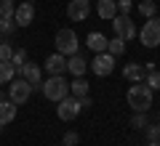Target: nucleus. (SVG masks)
Segmentation results:
<instances>
[{"label": "nucleus", "mask_w": 160, "mask_h": 146, "mask_svg": "<svg viewBox=\"0 0 160 146\" xmlns=\"http://www.w3.org/2000/svg\"><path fill=\"white\" fill-rule=\"evenodd\" d=\"M59 146H62V144H59Z\"/></svg>", "instance_id": "c9c22d12"}, {"label": "nucleus", "mask_w": 160, "mask_h": 146, "mask_svg": "<svg viewBox=\"0 0 160 146\" xmlns=\"http://www.w3.org/2000/svg\"><path fill=\"white\" fill-rule=\"evenodd\" d=\"M16 11V3H6V0H0V16H13Z\"/></svg>", "instance_id": "c85d7f7f"}, {"label": "nucleus", "mask_w": 160, "mask_h": 146, "mask_svg": "<svg viewBox=\"0 0 160 146\" xmlns=\"http://www.w3.org/2000/svg\"><path fill=\"white\" fill-rule=\"evenodd\" d=\"M11 64H13V69H22L24 64H27V51H24V48H16V51H13V56H11Z\"/></svg>", "instance_id": "b1692460"}, {"label": "nucleus", "mask_w": 160, "mask_h": 146, "mask_svg": "<svg viewBox=\"0 0 160 146\" xmlns=\"http://www.w3.org/2000/svg\"><path fill=\"white\" fill-rule=\"evenodd\" d=\"M147 146H160V144H152V141H149V144H147Z\"/></svg>", "instance_id": "473e14b6"}, {"label": "nucleus", "mask_w": 160, "mask_h": 146, "mask_svg": "<svg viewBox=\"0 0 160 146\" xmlns=\"http://www.w3.org/2000/svg\"><path fill=\"white\" fill-rule=\"evenodd\" d=\"M16 77V69H13L11 61H0V85H8Z\"/></svg>", "instance_id": "6ab92c4d"}, {"label": "nucleus", "mask_w": 160, "mask_h": 146, "mask_svg": "<svg viewBox=\"0 0 160 146\" xmlns=\"http://www.w3.org/2000/svg\"><path fill=\"white\" fill-rule=\"evenodd\" d=\"M139 13H142L144 19L158 16V3H155V0H142V3H139Z\"/></svg>", "instance_id": "aec40b11"}, {"label": "nucleus", "mask_w": 160, "mask_h": 146, "mask_svg": "<svg viewBox=\"0 0 160 146\" xmlns=\"http://www.w3.org/2000/svg\"><path fill=\"white\" fill-rule=\"evenodd\" d=\"M96 13H99V19H104V21H112V19L118 16V3H115V0H99L96 3Z\"/></svg>", "instance_id": "2eb2a0df"}, {"label": "nucleus", "mask_w": 160, "mask_h": 146, "mask_svg": "<svg viewBox=\"0 0 160 146\" xmlns=\"http://www.w3.org/2000/svg\"><path fill=\"white\" fill-rule=\"evenodd\" d=\"M67 16H69V21H86L91 16V3L88 0H69Z\"/></svg>", "instance_id": "9d476101"}, {"label": "nucleus", "mask_w": 160, "mask_h": 146, "mask_svg": "<svg viewBox=\"0 0 160 146\" xmlns=\"http://www.w3.org/2000/svg\"><path fill=\"white\" fill-rule=\"evenodd\" d=\"M80 106H83V109L91 106V96H80Z\"/></svg>", "instance_id": "7c9ffc66"}, {"label": "nucleus", "mask_w": 160, "mask_h": 146, "mask_svg": "<svg viewBox=\"0 0 160 146\" xmlns=\"http://www.w3.org/2000/svg\"><path fill=\"white\" fill-rule=\"evenodd\" d=\"M80 112H83V106H80V98H75V96H64L62 101H59V106H56L59 120H64V122L75 120Z\"/></svg>", "instance_id": "0eeeda50"}, {"label": "nucleus", "mask_w": 160, "mask_h": 146, "mask_svg": "<svg viewBox=\"0 0 160 146\" xmlns=\"http://www.w3.org/2000/svg\"><path fill=\"white\" fill-rule=\"evenodd\" d=\"M40 93L46 96L48 101H62L64 96H69V82L64 74H48V80H43L40 85Z\"/></svg>", "instance_id": "f257e3e1"}, {"label": "nucleus", "mask_w": 160, "mask_h": 146, "mask_svg": "<svg viewBox=\"0 0 160 146\" xmlns=\"http://www.w3.org/2000/svg\"><path fill=\"white\" fill-rule=\"evenodd\" d=\"M6 3H16V0H6Z\"/></svg>", "instance_id": "72a5a7b5"}, {"label": "nucleus", "mask_w": 160, "mask_h": 146, "mask_svg": "<svg viewBox=\"0 0 160 146\" xmlns=\"http://www.w3.org/2000/svg\"><path fill=\"white\" fill-rule=\"evenodd\" d=\"M112 69H115V56L112 53H96L93 56V61H91V72L96 74V77H107V74H112Z\"/></svg>", "instance_id": "6e6552de"}, {"label": "nucleus", "mask_w": 160, "mask_h": 146, "mask_svg": "<svg viewBox=\"0 0 160 146\" xmlns=\"http://www.w3.org/2000/svg\"><path fill=\"white\" fill-rule=\"evenodd\" d=\"M43 69H46L48 74H64V72H67V56H62V53H51V56L43 61Z\"/></svg>", "instance_id": "f8f14e48"}, {"label": "nucleus", "mask_w": 160, "mask_h": 146, "mask_svg": "<svg viewBox=\"0 0 160 146\" xmlns=\"http://www.w3.org/2000/svg\"><path fill=\"white\" fill-rule=\"evenodd\" d=\"M0 101H6V93H3V90H0Z\"/></svg>", "instance_id": "2f4dec72"}, {"label": "nucleus", "mask_w": 160, "mask_h": 146, "mask_svg": "<svg viewBox=\"0 0 160 146\" xmlns=\"http://www.w3.org/2000/svg\"><path fill=\"white\" fill-rule=\"evenodd\" d=\"M13 21H16V27H29V24L35 21V6L29 3V0H24V3L16 6V11H13Z\"/></svg>", "instance_id": "9b49d317"}, {"label": "nucleus", "mask_w": 160, "mask_h": 146, "mask_svg": "<svg viewBox=\"0 0 160 146\" xmlns=\"http://www.w3.org/2000/svg\"><path fill=\"white\" fill-rule=\"evenodd\" d=\"M88 3H91V0H88Z\"/></svg>", "instance_id": "f704fd0d"}, {"label": "nucleus", "mask_w": 160, "mask_h": 146, "mask_svg": "<svg viewBox=\"0 0 160 146\" xmlns=\"http://www.w3.org/2000/svg\"><path fill=\"white\" fill-rule=\"evenodd\" d=\"M144 85H147L149 90H160V72H158V69L147 72V77H144Z\"/></svg>", "instance_id": "393cba45"}, {"label": "nucleus", "mask_w": 160, "mask_h": 146, "mask_svg": "<svg viewBox=\"0 0 160 146\" xmlns=\"http://www.w3.org/2000/svg\"><path fill=\"white\" fill-rule=\"evenodd\" d=\"M86 45L91 48L93 53H104V51H107V35H102V32H88Z\"/></svg>", "instance_id": "f3484780"}, {"label": "nucleus", "mask_w": 160, "mask_h": 146, "mask_svg": "<svg viewBox=\"0 0 160 146\" xmlns=\"http://www.w3.org/2000/svg\"><path fill=\"white\" fill-rule=\"evenodd\" d=\"M123 77H126L128 82H144V77H147V69H144V64H126V69H123Z\"/></svg>", "instance_id": "dca6fc26"}, {"label": "nucleus", "mask_w": 160, "mask_h": 146, "mask_svg": "<svg viewBox=\"0 0 160 146\" xmlns=\"http://www.w3.org/2000/svg\"><path fill=\"white\" fill-rule=\"evenodd\" d=\"M16 74L27 80V82L32 85V90H40V85H43V67H38V64H32V61H27Z\"/></svg>", "instance_id": "1a4fd4ad"}, {"label": "nucleus", "mask_w": 160, "mask_h": 146, "mask_svg": "<svg viewBox=\"0 0 160 146\" xmlns=\"http://www.w3.org/2000/svg\"><path fill=\"white\" fill-rule=\"evenodd\" d=\"M149 125V117H147V112H133L131 114V128H136V130H144Z\"/></svg>", "instance_id": "4be33fe9"}, {"label": "nucleus", "mask_w": 160, "mask_h": 146, "mask_svg": "<svg viewBox=\"0 0 160 146\" xmlns=\"http://www.w3.org/2000/svg\"><path fill=\"white\" fill-rule=\"evenodd\" d=\"M69 96H75V98L88 96V82H86V77H75L72 82H69Z\"/></svg>", "instance_id": "a211bd4d"}, {"label": "nucleus", "mask_w": 160, "mask_h": 146, "mask_svg": "<svg viewBox=\"0 0 160 146\" xmlns=\"http://www.w3.org/2000/svg\"><path fill=\"white\" fill-rule=\"evenodd\" d=\"M88 69V61L86 56H80V53H72V56H67V72L72 74V77H83Z\"/></svg>", "instance_id": "ddd939ff"}, {"label": "nucleus", "mask_w": 160, "mask_h": 146, "mask_svg": "<svg viewBox=\"0 0 160 146\" xmlns=\"http://www.w3.org/2000/svg\"><path fill=\"white\" fill-rule=\"evenodd\" d=\"M32 96V85L27 82L24 77H13L11 82H8V101H13L19 106V104H27V98Z\"/></svg>", "instance_id": "39448f33"}, {"label": "nucleus", "mask_w": 160, "mask_h": 146, "mask_svg": "<svg viewBox=\"0 0 160 146\" xmlns=\"http://www.w3.org/2000/svg\"><path fill=\"white\" fill-rule=\"evenodd\" d=\"M126 101L133 112H149V106H152V90L144 82H133L126 93Z\"/></svg>", "instance_id": "f03ea898"}, {"label": "nucleus", "mask_w": 160, "mask_h": 146, "mask_svg": "<svg viewBox=\"0 0 160 146\" xmlns=\"http://www.w3.org/2000/svg\"><path fill=\"white\" fill-rule=\"evenodd\" d=\"M78 144H80V135L75 133V130H67L64 138H62V146H78Z\"/></svg>", "instance_id": "bb28decb"}, {"label": "nucleus", "mask_w": 160, "mask_h": 146, "mask_svg": "<svg viewBox=\"0 0 160 146\" xmlns=\"http://www.w3.org/2000/svg\"><path fill=\"white\" fill-rule=\"evenodd\" d=\"M53 45H56V53H62V56H72V53H78V48H80L78 35H75V29H69V27H64V29L56 32Z\"/></svg>", "instance_id": "7ed1b4c3"}, {"label": "nucleus", "mask_w": 160, "mask_h": 146, "mask_svg": "<svg viewBox=\"0 0 160 146\" xmlns=\"http://www.w3.org/2000/svg\"><path fill=\"white\" fill-rule=\"evenodd\" d=\"M139 40H142L144 48H158L160 45V16H152L144 21V27L139 29Z\"/></svg>", "instance_id": "20e7f679"}, {"label": "nucleus", "mask_w": 160, "mask_h": 146, "mask_svg": "<svg viewBox=\"0 0 160 146\" xmlns=\"http://www.w3.org/2000/svg\"><path fill=\"white\" fill-rule=\"evenodd\" d=\"M16 120V104L13 101H0V130H6V125H11Z\"/></svg>", "instance_id": "4468645a"}, {"label": "nucleus", "mask_w": 160, "mask_h": 146, "mask_svg": "<svg viewBox=\"0 0 160 146\" xmlns=\"http://www.w3.org/2000/svg\"><path fill=\"white\" fill-rule=\"evenodd\" d=\"M112 29H115V37L120 40H133L136 37V24H133L131 16H126V13H118V16L112 19Z\"/></svg>", "instance_id": "423d86ee"}, {"label": "nucleus", "mask_w": 160, "mask_h": 146, "mask_svg": "<svg viewBox=\"0 0 160 146\" xmlns=\"http://www.w3.org/2000/svg\"><path fill=\"white\" fill-rule=\"evenodd\" d=\"M11 56H13L11 43H0V61H11Z\"/></svg>", "instance_id": "cd10ccee"}, {"label": "nucleus", "mask_w": 160, "mask_h": 146, "mask_svg": "<svg viewBox=\"0 0 160 146\" xmlns=\"http://www.w3.org/2000/svg\"><path fill=\"white\" fill-rule=\"evenodd\" d=\"M107 53H112V56H123V53H126V40H120V37L107 40Z\"/></svg>", "instance_id": "412c9836"}, {"label": "nucleus", "mask_w": 160, "mask_h": 146, "mask_svg": "<svg viewBox=\"0 0 160 146\" xmlns=\"http://www.w3.org/2000/svg\"><path fill=\"white\" fill-rule=\"evenodd\" d=\"M147 141H152V144H160V122L158 125H147Z\"/></svg>", "instance_id": "a878e982"}, {"label": "nucleus", "mask_w": 160, "mask_h": 146, "mask_svg": "<svg viewBox=\"0 0 160 146\" xmlns=\"http://www.w3.org/2000/svg\"><path fill=\"white\" fill-rule=\"evenodd\" d=\"M16 21H13V16H0V35L6 32V35H13L16 32Z\"/></svg>", "instance_id": "5701e85b"}, {"label": "nucleus", "mask_w": 160, "mask_h": 146, "mask_svg": "<svg viewBox=\"0 0 160 146\" xmlns=\"http://www.w3.org/2000/svg\"><path fill=\"white\" fill-rule=\"evenodd\" d=\"M118 3V13H131V8H133V0H115Z\"/></svg>", "instance_id": "c756f323"}]
</instances>
